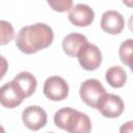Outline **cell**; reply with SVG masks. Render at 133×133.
Here are the masks:
<instances>
[{"instance_id":"obj_18","label":"cell","mask_w":133,"mask_h":133,"mask_svg":"<svg viewBox=\"0 0 133 133\" xmlns=\"http://www.w3.org/2000/svg\"><path fill=\"white\" fill-rule=\"evenodd\" d=\"M128 26H129V29L133 32V15L129 18V21H128Z\"/></svg>"},{"instance_id":"obj_10","label":"cell","mask_w":133,"mask_h":133,"mask_svg":"<svg viewBox=\"0 0 133 133\" xmlns=\"http://www.w3.org/2000/svg\"><path fill=\"white\" fill-rule=\"evenodd\" d=\"M125 26L124 17L116 10H106L101 18V28L109 34H118Z\"/></svg>"},{"instance_id":"obj_8","label":"cell","mask_w":133,"mask_h":133,"mask_svg":"<svg viewBox=\"0 0 133 133\" xmlns=\"http://www.w3.org/2000/svg\"><path fill=\"white\" fill-rule=\"evenodd\" d=\"M78 60L82 69L86 71H95L102 62V53L96 45L87 44L80 51Z\"/></svg>"},{"instance_id":"obj_15","label":"cell","mask_w":133,"mask_h":133,"mask_svg":"<svg viewBox=\"0 0 133 133\" xmlns=\"http://www.w3.org/2000/svg\"><path fill=\"white\" fill-rule=\"evenodd\" d=\"M0 30H1V38H0L1 45H6L14 38L15 31H14L12 25L9 22L1 20L0 21Z\"/></svg>"},{"instance_id":"obj_17","label":"cell","mask_w":133,"mask_h":133,"mask_svg":"<svg viewBox=\"0 0 133 133\" xmlns=\"http://www.w3.org/2000/svg\"><path fill=\"white\" fill-rule=\"evenodd\" d=\"M119 132L121 133H132L133 132V121H129L125 124H123L119 128Z\"/></svg>"},{"instance_id":"obj_3","label":"cell","mask_w":133,"mask_h":133,"mask_svg":"<svg viewBox=\"0 0 133 133\" xmlns=\"http://www.w3.org/2000/svg\"><path fill=\"white\" fill-rule=\"evenodd\" d=\"M105 94H107L106 89L98 79H86L81 83L79 88L81 100L87 106L96 109Z\"/></svg>"},{"instance_id":"obj_9","label":"cell","mask_w":133,"mask_h":133,"mask_svg":"<svg viewBox=\"0 0 133 133\" xmlns=\"http://www.w3.org/2000/svg\"><path fill=\"white\" fill-rule=\"evenodd\" d=\"M70 22L77 27H86L90 25L95 19V11L86 4L78 3L72 6L68 14Z\"/></svg>"},{"instance_id":"obj_5","label":"cell","mask_w":133,"mask_h":133,"mask_svg":"<svg viewBox=\"0 0 133 133\" xmlns=\"http://www.w3.org/2000/svg\"><path fill=\"white\" fill-rule=\"evenodd\" d=\"M125 105L122 98L114 94H105L100 100L97 109L107 118H116L124 111Z\"/></svg>"},{"instance_id":"obj_19","label":"cell","mask_w":133,"mask_h":133,"mask_svg":"<svg viewBox=\"0 0 133 133\" xmlns=\"http://www.w3.org/2000/svg\"><path fill=\"white\" fill-rule=\"evenodd\" d=\"M123 3L128 7H133V0H122Z\"/></svg>"},{"instance_id":"obj_2","label":"cell","mask_w":133,"mask_h":133,"mask_svg":"<svg viewBox=\"0 0 133 133\" xmlns=\"http://www.w3.org/2000/svg\"><path fill=\"white\" fill-rule=\"evenodd\" d=\"M56 127L70 133H88L91 131V122L87 114L72 107H63L54 114Z\"/></svg>"},{"instance_id":"obj_13","label":"cell","mask_w":133,"mask_h":133,"mask_svg":"<svg viewBox=\"0 0 133 133\" xmlns=\"http://www.w3.org/2000/svg\"><path fill=\"white\" fill-rule=\"evenodd\" d=\"M105 78L110 86L114 88H121L125 85L127 81V73L122 66L114 65L106 71Z\"/></svg>"},{"instance_id":"obj_12","label":"cell","mask_w":133,"mask_h":133,"mask_svg":"<svg viewBox=\"0 0 133 133\" xmlns=\"http://www.w3.org/2000/svg\"><path fill=\"white\" fill-rule=\"evenodd\" d=\"M14 80L16 81V83L18 84V86L20 87V89L22 90V92L26 98L34 94L37 82H36V78L31 73L21 72L14 78Z\"/></svg>"},{"instance_id":"obj_6","label":"cell","mask_w":133,"mask_h":133,"mask_svg":"<svg viewBox=\"0 0 133 133\" xmlns=\"http://www.w3.org/2000/svg\"><path fill=\"white\" fill-rule=\"evenodd\" d=\"M25 98L15 80L3 84L0 88V103L5 108L12 109L18 107Z\"/></svg>"},{"instance_id":"obj_7","label":"cell","mask_w":133,"mask_h":133,"mask_svg":"<svg viewBox=\"0 0 133 133\" xmlns=\"http://www.w3.org/2000/svg\"><path fill=\"white\" fill-rule=\"evenodd\" d=\"M22 121L29 130L37 131L46 126L47 112L37 105H30L23 110Z\"/></svg>"},{"instance_id":"obj_4","label":"cell","mask_w":133,"mask_h":133,"mask_svg":"<svg viewBox=\"0 0 133 133\" xmlns=\"http://www.w3.org/2000/svg\"><path fill=\"white\" fill-rule=\"evenodd\" d=\"M43 92L51 101H62L69 96V85L62 77L51 76L46 79Z\"/></svg>"},{"instance_id":"obj_16","label":"cell","mask_w":133,"mask_h":133,"mask_svg":"<svg viewBox=\"0 0 133 133\" xmlns=\"http://www.w3.org/2000/svg\"><path fill=\"white\" fill-rule=\"evenodd\" d=\"M49 6L58 12H64L70 10L73 6V0H47Z\"/></svg>"},{"instance_id":"obj_14","label":"cell","mask_w":133,"mask_h":133,"mask_svg":"<svg viewBox=\"0 0 133 133\" xmlns=\"http://www.w3.org/2000/svg\"><path fill=\"white\" fill-rule=\"evenodd\" d=\"M118 55L122 62L130 68L133 72V39L128 38L124 41L118 49Z\"/></svg>"},{"instance_id":"obj_11","label":"cell","mask_w":133,"mask_h":133,"mask_svg":"<svg viewBox=\"0 0 133 133\" xmlns=\"http://www.w3.org/2000/svg\"><path fill=\"white\" fill-rule=\"evenodd\" d=\"M88 44L85 35L78 32H71L64 36L62 41V49L64 53L71 57H78L80 51Z\"/></svg>"},{"instance_id":"obj_1","label":"cell","mask_w":133,"mask_h":133,"mask_svg":"<svg viewBox=\"0 0 133 133\" xmlns=\"http://www.w3.org/2000/svg\"><path fill=\"white\" fill-rule=\"evenodd\" d=\"M53 39L52 28L45 23H36L21 28L16 36V46L22 53L33 54L48 48Z\"/></svg>"}]
</instances>
